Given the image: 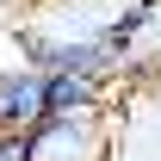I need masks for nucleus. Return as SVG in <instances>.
<instances>
[{
    "instance_id": "0eeeda50",
    "label": "nucleus",
    "mask_w": 161,
    "mask_h": 161,
    "mask_svg": "<svg viewBox=\"0 0 161 161\" xmlns=\"http://www.w3.org/2000/svg\"><path fill=\"white\" fill-rule=\"evenodd\" d=\"M155 13H161V0H155Z\"/></svg>"
},
{
    "instance_id": "f03ea898",
    "label": "nucleus",
    "mask_w": 161,
    "mask_h": 161,
    "mask_svg": "<svg viewBox=\"0 0 161 161\" xmlns=\"http://www.w3.org/2000/svg\"><path fill=\"white\" fill-rule=\"evenodd\" d=\"M43 118H50V68H37V62L0 68V130L31 136Z\"/></svg>"
},
{
    "instance_id": "20e7f679",
    "label": "nucleus",
    "mask_w": 161,
    "mask_h": 161,
    "mask_svg": "<svg viewBox=\"0 0 161 161\" xmlns=\"http://www.w3.org/2000/svg\"><path fill=\"white\" fill-rule=\"evenodd\" d=\"M0 161H25V136H6L0 130Z\"/></svg>"
},
{
    "instance_id": "7ed1b4c3",
    "label": "nucleus",
    "mask_w": 161,
    "mask_h": 161,
    "mask_svg": "<svg viewBox=\"0 0 161 161\" xmlns=\"http://www.w3.org/2000/svg\"><path fill=\"white\" fill-rule=\"evenodd\" d=\"M93 112H105V80L50 75V118H93Z\"/></svg>"
},
{
    "instance_id": "39448f33",
    "label": "nucleus",
    "mask_w": 161,
    "mask_h": 161,
    "mask_svg": "<svg viewBox=\"0 0 161 161\" xmlns=\"http://www.w3.org/2000/svg\"><path fill=\"white\" fill-rule=\"evenodd\" d=\"M155 75H161V31H155Z\"/></svg>"
},
{
    "instance_id": "f257e3e1",
    "label": "nucleus",
    "mask_w": 161,
    "mask_h": 161,
    "mask_svg": "<svg viewBox=\"0 0 161 161\" xmlns=\"http://www.w3.org/2000/svg\"><path fill=\"white\" fill-rule=\"evenodd\" d=\"M25 161H112V124L93 118H43L25 136Z\"/></svg>"
},
{
    "instance_id": "423d86ee",
    "label": "nucleus",
    "mask_w": 161,
    "mask_h": 161,
    "mask_svg": "<svg viewBox=\"0 0 161 161\" xmlns=\"http://www.w3.org/2000/svg\"><path fill=\"white\" fill-rule=\"evenodd\" d=\"M6 6H19V0H0V13H6Z\"/></svg>"
}]
</instances>
